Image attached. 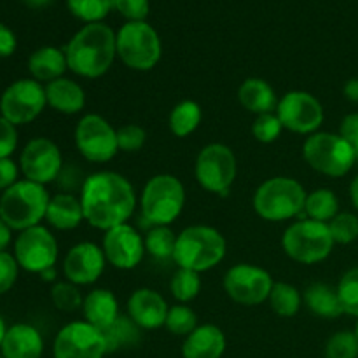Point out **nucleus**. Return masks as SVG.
Listing matches in <instances>:
<instances>
[{
	"label": "nucleus",
	"instance_id": "obj_27",
	"mask_svg": "<svg viewBox=\"0 0 358 358\" xmlns=\"http://www.w3.org/2000/svg\"><path fill=\"white\" fill-rule=\"evenodd\" d=\"M45 220L49 222V226L58 231H72L79 227V224L84 220L80 198L69 194V192L52 196L49 199Z\"/></svg>",
	"mask_w": 358,
	"mask_h": 358
},
{
	"label": "nucleus",
	"instance_id": "obj_49",
	"mask_svg": "<svg viewBox=\"0 0 358 358\" xmlns=\"http://www.w3.org/2000/svg\"><path fill=\"white\" fill-rule=\"evenodd\" d=\"M10 240H13V229L0 219V252H6Z\"/></svg>",
	"mask_w": 358,
	"mask_h": 358
},
{
	"label": "nucleus",
	"instance_id": "obj_47",
	"mask_svg": "<svg viewBox=\"0 0 358 358\" xmlns=\"http://www.w3.org/2000/svg\"><path fill=\"white\" fill-rule=\"evenodd\" d=\"M17 48V38L7 24L0 23V58H9Z\"/></svg>",
	"mask_w": 358,
	"mask_h": 358
},
{
	"label": "nucleus",
	"instance_id": "obj_39",
	"mask_svg": "<svg viewBox=\"0 0 358 358\" xmlns=\"http://www.w3.org/2000/svg\"><path fill=\"white\" fill-rule=\"evenodd\" d=\"M336 289H338L343 311L352 317H358V268L346 271Z\"/></svg>",
	"mask_w": 358,
	"mask_h": 358
},
{
	"label": "nucleus",
	"instance_id": "obj_57",
	"mask_svg": "<svg viewBox=\"0 0 358 358\" xmlns=\"http://www.w3.org/2000/svg\"><path fill=\"white\" fill-rule=\"evenodd\" d=\"M0 358H6V357H3V355H0Z\"/></svg>",
	"mask_w": 358,
	"mask_h": 358
},
{
	"label": "nucleus",
	"instance_id": "obj_20",
	"mask_svg": "<svg viewBox=\"0 0 358 358\" xmlns=\"http://www.w3.org/2000/svg\"><path fill=\"white\" fill-rule=\"evenodd\" d=\"M168 310L164 297L152 289H136L128 299V317L145 331L163 327Z\"/></svg>",
	"mask_w": 358,
	"mask_h": 358
},
{
	"label": "nucleus",
	"instance_id": "obj_53",
	"mask_svg": "<svg viewBox=\"0 0 358 358\" xmlns=\"http://www.w3.org/2000/svg\"><path fill=\"white\" fill-rule=\"evenodd\" d=\"M24 2L30 7H35V9H37V7H45L48 3H51V0H24Z\"/></svg>",
	"mask_w": 358,
	"mask_h": 358
},
{
	"label": "nucleus",
	"instance_id": "obj_17",
	"mask_svg": "<svg viewBox=\"0 0 358 358\" xmlns=\"http://www.w3.org/2000/svg\"><path fill=\"white\" fill-rule=\"evenodd\" d=\"M55 358H103L107 355L100 329L84 322H70L56 334Z\"/></svg>",
	"mask_w": 358,
	"mask_h": 358
},
{
	"label": "nucleus",
	"instance_id": "obj_34",
	"mask_svg": "<svg viewBox=\"0 0 358 358\" xmlns=\"http://www.w3.org/2000/svg\"><path fill=\"white\" fill-rule=\"evenodd\" d=\"M170 290L175 299L180 304L191 303L201 292V278H199V273L191 271V269L178 268V271L175 273L170 282Z\"/></svg>",
	"mask_w": 358,
	"mask_h": 358
},
{
	"label": "nucleus",
	"instance_id": "obj_19",
	"mask_svg": "<svg viewBox=\"0 0 358 358\" xmlns=\"http://www.w3.org/2000/svg\"><path fill=\"white\" fill-rule=\"evenodd\" d=\"M107 257L103 248L91 241L73 245L63 261V275L66 282L76 285H91L103 275Z\"/></svg>",
	"mask_w": 358,
	"mask_h": 358
},
{
	"label": "nucleus",
	"instance_id": "obj_38",
	"mask_svg": "<svg viewBox=\"0 0 358 358\" xmlns=\"http://www.w3.org/2000/svg\"><path fill=\"white\" fill-rule=\"evenodd\" d=\"M325 358H358V338L352 331H339L325 345Z\"/></svg>",
	"mask_w": 358,
	"mask_h": 358
},
{
	"label": "nucleus",
	"instance_id": "obj_13",
	"mask_svg": "<svg viewBox=\"0 0 358 358\" xmlns=\"http://www.w3.org/2000/svg\"><path fill=\"white\" fill-rule=\"evenodd\" d=\"M273 285L275 282L266 269L247 262L233 266L224 275V290L241 306H259L268 301Z\"/></svg>",
	"mask_w": 358,
	"mask_h": 358
},
{
	"label": "nucleus",
	"instance_id": "obj_7",
	"mask_svg": "<svg viewBox=\"0 0 358 358\" xmlns=\"http://www.w3.org/2000/svg\"><path fill=\"white\" fill-rule=\"evenodd\" d=\"M117 58L128 69L147 72L159 63L163 45L154 27L147 21H128L115 34Z\"/></svg>",
	"mask_w": 358,
	"mask_h": 358
},
{
	"label": "nucleus",
	"instance_id": "obj_55",
	"mask_svg": "<svg viewBox=\"0 0 358 358\" xmlns=\"http://www.w3.org/2000/svg\"><path fill=\"white\" fill-rule=\"evenodd\" d=\"M353 150H355V159L358 161V143H357L355 147H353Z\"/></svg>",
	"mask_w": 358,
	"mask_h": 358
},
{
	"label": "nucleus",
	"instance_id": "obj_41",
	"mask_svg": "<svg viewBox=\"0 0 358 358\" xmlns=\"http://www.w3.org/2000/svg\"><path fill=\"white\" fill-rule=\"evenodd\" d=\"M282 131L283 126L275 112L257 115L254 124H252V135H254V138L261 143L276 142V140L280 138V135H282Z\"/></svg>",
	"mask_w": 358,
	"mask_h": 358
},
{
	"label": "nucleus",
	"instance_id": "obj_44",
	"mask_svg": "<svg viewBox=\"0 0 358 358\" xmlns=\"http://www.w3.org/2000/svg\"><path fill=\"white\" fill-rule=\"evenodd\" d=\"M17 273H20V264L14 254L0 252V296L13 289L17 280Z\"/></svg>",
	"mask_w": 358,
	"mask_h": 358
},
{
	"label": "nucleus",
	"instance_id": "obj_12",
	"mask_svg": "<svg viewBox=\"0 0 358 358\" xmlns=\"http://www.w3.org/2000/svg\"><path fill=\"white\" fill-rule=\"evenodd\" d=\"M48 105L45 87L35 79H17L0 96V115L14 126L28 124L44 112Z\"/></svg>",
	"mask_w": 358,
	"mask_h": 358
},
{
	"label": "nucleus",
	"instance_id": "obj_11",
	"mask_svg": "<svg viewBox=\"0 0 358 358\" xmlns=\"http://www.w3.org/2000/svg\"><path fill=\"white\" fill-rule=\"evenodd\" d=\"M73 138L80 156L90 163H108L119 150L117 129L98 114L84 115L77 122Z\"/></svg>",
	"mask_w": 358,
	"mask_h": 358
},
{
	"label": "nucleus",
	"instance_id": "obj_16",
	"mask_svg": "<svg viewBox=\"0 0 358 358\" xmlns=\"http://www.w3.org/2000/svg\"><path fill=\"white\" fill-rule=\"evenodd\" d=\"M63 168L62 150L52 140L37 136L21 150L20 170L27 180L35 184H51L59 177Z\"/></svg>",
	"mask_w": 358,
	"mask_h": 358
},
{
	"label": "nucleus",
	"instance_id": "obj_5",
	"mask_svg": "<svg viewBox=\"0 0 358 358\" xmlns=\"http://www.w3.org/2000/svg\"><path fill=\"white\" fill-rule=\"evenodd\" d=\"M308 192L292 177H273L262 182L255 191L254 210L261 219L282 222L304 213Z\"/></svg>",
	"mask_w": 358,
	"mask_h": 358
},
{
	"label": "nucleus",
	"instance_id": "obj_26",
	"mask_svg": "<svg viewBox=\"0 0 358 358\" xmlns=\"http://www.w3.org/2000/svg\"><path fill=\"white\" fill-rule=\"evenodd\" d=\"M66 69H69V63H66L65 49L52 48V45L38 48L28 58V70L31 73V79L37 83H52L63 77Z\"/></svg>",
	"mask_w": 358,
	"mask_h": 358
},
{
	"label": "nucleus",
	"instance_id": "obj_15",
	"mask_svg": "<svg viewBox=\"0 0 358 358\" xmlns=\"http://www.w3.org/2000/svg\"><path fill=\"white\" fill-rule=\"evenodd\" d=\"M276 115L283 129L297 135H313L324 122V107L320 100L308 91H289L276 107Z\"/></svg>",
	"mask_w": 358,
	"mask_h": 358
},
{
	"label": "nucleus",
	"instance_id": "obj_2",
	"mask_svg": "<svg viewBox=\"0 0 358 358\" xmlns=\"http://www.w3.org/2000/svg\"><path fill=\"white\" fill-rule=\"evenodd\" d=\"M65 55L73 73L86 79H98L110 70L117 56L115 31L105 23L84 24L70 38Z\"/></svg>",
	"mask_w": 358,
	"mask_h": 358
},
{
	"label": "nucleus",
	"instance_id": "obj_30",
	"mask_svg": "<svg viewBox=\"0 0 358 358\" xmlns=\"http://www.w3.org/2000/svg\"><path fill=\"white\" fill-rule=\"evenodd\" d=\"M203 112L199 103L194 100H184L173 107L168 117V126L170 131L178 138H185V136L192 135L201 124Z\"/></svg>",
	"mask_w": 358,
	"mask_h": 358
},
{
	"label": "nucleus",
	"instance_id": "obj_48",
	"mask_svg": "<svg viewBox=\"0 0 358 358\" xmlns=\"http://www.w3.org/2000/svg\"><path fill=\"white\" fill-rule=\"evenodd\" d=\"M339 135L346 140L352 147L358 143V114H348L341 121L339 126Z\"/></svg>",
	"mask_w": 358,
	"mask_h": 358
},
{
	"label": "nucleus",
	"instance_id": "obj_3",
	"mask_svg": "<svg viewBox=\"0 0 358 358\" xmlns=\"http://www.w3.org/2000/svg\"><path fill=\"white\" fill-rule=\"evenodd\" d=\"M226 252L227 243L222 233L215 227L196 224L177 234L173 261L178 268L203 273L219 266L226 257Z\"/></svg>",
	"mask_w": 358,
	"mask_h": 358
},
{
	"label": "nucleus",
	"instance_id": "obj_51",
	"mask_svg": "<svg viewBox=\"0 0 358 358\" xmlns=\"http://www.w3.org/2000/svg\"><path fill=\"white\" fill-rule=\"evenodd\" d=\"M350 198H352L353 206L358 210V175L353 178L352 184H350Z\"/></svg>",
	"mask_w": 358,
	"mask_h": 358
},
{
	"label": "nucleus",
	"instance_id": "obj_36",
	"mask_svg": "<svg viewBox=\"0 0 358 358\" xmlns=\"http://www.w3.org/2000/svg\"><path fill=\"white\" fill-rule=\"evenodd\" d=\"M164 327L173 336H184V338H187L198 327V315H196V311L192 308L178 303L177 306H171L168 310Z\"/></svg>",
	"mask_w": 358,
	"mask_h": 358
},
{
	"label": "nucleus",
	"instance_id": "obj_37",
	"mask_svg": "<svg viewBox=\"0 0 358 358\" xmlns=\"http://www.w3.org/2000/svg\"><path fill=\"white\" fill-rule=\"evenodd\" d=\"M51 299L52 304L65 313H73V311L80 310L84 303L79 285L72 282H56L51 289Z\"/></svg>",
	"mask_w": 358,
	"mask_h": 358
},
{
	"label": "nucleus",
	"instance_id": "obj_4",
	"mask_svg": "<svg viewBox=\"0 0 358 358\" xmlns=\"http://www.w3.org/2000/svg\"><path fill=\"white\" fill-rule=\"evenodd\" d=\"M51 196L45 185L31 180H17L0 196V219L13 231H24L38 226L45 219Z\"/></svg>",
	"mask_w": 358,
	"mask_h": 358
},
{
	"label": "nucleus",
	"instance_id": "obj_45",
	"mask_svg": "<svg viewBox=\"0 0 358 358\" xmlns=\"http://www.w3.org/2000/svg\"><path fill=\"white\" fill-rule=\"evenodd\" d=\"M17 147V129L13 122L0 115V159L13 156Z\"/></svg>",
	"mask_w": 358,
	"mask_h": 358
},
{
	"label": "nucleus",
	"instance_id": "obj_23",
	"mask_svg": "<svg viewBox=\"0 0 358 358\" xmlns=\"http://www.w3.org/2000/svg\"><path fill=\"white\" fill-rule=\"evenodd\" d=\"M45 98L49 107L65 115L79 114L86 105V93L83 86L66 77H59L45 84Z\"/></svg>",
	"mask_w": 358,
	"mask_h": 358
},
{
	"label": "nucleus",
	"instance_id": "obj_21",
	"mask_svg": "<svg viewBox=\"0 0 358 358\" xmlns=\"http://www.w3.org/2000/svg\"><path fill=\"white\" fill-rule=\"evenodd\" d=\"M44 339L30 324H16L7 329L0 353L6 358H41Z\"/></svg>",
	"mask_w": 358,
	"mask_h": 358
},
{
	"label": "nucleus",
	"instance_id": "obj_28",
	"mask_svg": "<svg viewBox=\"0 0 358 358\" xmlns=\"http://www.w3.org/2000/svg\"><path fill=\"white\" fill-rule=\"evenodd\" d=\"M303 301L306 303L308 310L313 315H317V317L338 318L345 313L341 306V301H339L338 289L331 287L329 283H311L304 290Z\"/></svg>",
	"mask_w": 358,
	"mask_h": 358
},
{
	"label": "nucleus",
	"instance_id": "obj_56",
	"mask_svg": "<svg viewBox=\"0 0 358 358\" xmlns=\"http://www.w3.org/2000/svg\"><path fill=\"white\" fill-rule=\"evenodd\" d=\"M355 334H357V338H358V320H357V325H355Z\"/></svg>",
	"mask_w": 358,
	"mask_h": 358
},
{
	"label": "nucleus",
	"instance_id": "obj_14",
	"mask_svg": "<svg viewBox=\"0 0 358 358\" xmlns=\"http://www.w3.org/2000/svg\"><path fill=\"white\" fill-rule=\"evenodd\" d=\"M14 257L21 269L41 275L45 269L55 268L58 259V241L48 227L38 224L21 231L14 241Z\"/></svg>",
	"mask_w": 358,
	"mask_h": 358
},
{
	"label": "nucleus",
	"instance_id": "obj_42",
	"mask_svg": "<svg viewBox=\"0 0 358 358\" xmlns=\"http://www.w3.org/2000/svg\"><path fill=\"white\" fill-rule=\"evenodd\" d=\"M147 140V133L138 124H124L117 129L119 150L124 152H136L143 147Z\"/></svg>",
	"mask_w": 358,
	"mask_h": 358
},
{
	"label": "nucleus",
	"instance_id": "obj_18",
	"mask_svg": "<svg viewBox=\"0 0 358 358\" xmlns=\"http://www.w3.org/2000/svg\"><path fill=\"white\" fill-rule=\"evenodd\" d=\"M101 248L107 262L122 271L135 269L145 255V241L128 222L105 231Z\"/></svg>",
	"mask_w": 358,
	"mask_h": 358
},
{
	"label": "nucleus",
	"instance_id": "obj_8",
	"mask_svg": "<svg viewBox=\"0 0 358 358\" xmlns=\"http://www.w3.org/2000/svg\"><path fill=\"white\" fill-rule=\"evenodd\" d=\"M282 247L292 261L310 266L325 261L331 255L334 240L327 224L306 217L287 227Z\"/></svg>",
	"mask_w": 358,
	"mask_h": 358
},
{
	"label": "nucleus",
	"instance_id": "obj_54",
	"mask_svg": "<svg viewBox=\"0 0 358 358\" xmlns=\"http://www.w3.org/2000/svg\"><path fill=\"white\" fill-rule=\"evenodd\" d=\"M6 332H7L6 322H3L2 315H0V346H2V341H3V336H6Z\"/></svg>",
	"mask_w": 358,
	"mask_h": 358
},
{
	"label": "nucleus",
	"instance_id": "obj_40",
	"mask_svg": "<svg viewBox=\"0 0 358 358\" xmlns=\"http://www.w3.org/2000/svg\"><path fill=\"white\" fill-rule=\"evenodd\" d=\"M334 243L348 245L358 238V217L353 213H338L331 222H327Z\"/></svg>",
	"mask_w": 358,
	"mask_h": 358
},
{
	"label": "nucleus",
	"instance_id": "obj_31",
	"mask_svg": "<svg viewBox=\"0 0 358 358\" xmlns=\"http://www.w3.org/2000/svg\"><path fill=\"white\" fill-rule=\"evenodd\" d=\"M304 213L308 219L318 220V222H331L339 213L338 196L331 189H317L306 196Z\"/></svg>",
	"mask_w": 358,
	"mask_h": 358
},
{
	"label": "nucleus",
	"instance_id": "obj_52",
	"mask_svg": "<svg viewBox=\"0 0 358 358\" xmlns=\"http://www.w3.org/2000/svg\"><path fill=\"white\" fill-rule=\"evenodd\" d=\"M41 278L44 280V282H55V280H56V269L55 268L45 269V271L41 273Z\"/></svg>",
	"mask_w": 358,
	"mask_h": 358
},
{
	"label": "nucleus",
	"instance_id": "obj_46",
	"mask_svg": "<svg viewBox=\"0 0 358 358\" xmlns=\"http://www.w3.org/2000/svg\"><path fill=\"white\" fill-rule=\"evenodd\" d=\"M17 175H20V168L10 157L0 159V191L3 192L13 187L17 182Z\"/></svg>",
	"mask_w": 358,
	"mask_h": 358
},
{
	"label": "nucleus",
	"instance_id": "obj_10",
	"mask_svg": "<svg viewBox=\"0 0 358 358\" xmlns=\"http://www.w3.org/2000/svg\"><path fill=\"white\" fill-rule=\"evenodd\" d=\"M198 184L205 191L226 196L238 175V161L233 150L224 143H208L199 150L194 164Z\"/></svg>",
	"mask_w": 358,
	"mask_h": 358
},
{
	"label": "nucleus",
	"instance_id": "obj_32",
	"mask_svg": "<svg viewBox=\"0 0 358 358\" xmlns=\"http://www.w3.org/2000/svg\"><path fill=\"white\" fill-rule=\"evenodd\" d=\"M269 306L278 317L290 318L299 313L303 306V296L294 285L285 282H278L273 285L271 294H269Z\"/></svg>",
	"mask_w": 358,
	"mask_h": 358
},
{
	"label": "nucleus",
	"instance_id": "obj_25",
	"mask_svg": "<svg viewBox=\"0 0 358 358\" xmlns=\"http://www.w3.org/2000/svg\"><path fill=\"white\" fill-rule=\"evenodd\" d=\"M238 100L245 110L255 115L269 114L278 107L275 90L268 80L261 79V77H250V79L243 80L238 90Z\"/></svg>",
	"mask_w": 358,
	"mask_h": 358
},
{
	"label": "nucleus",
	"instance_id": "obj_35",
	"mask_svg": "<svg viewBox=\"0 0 358 358\" xmlns=\"http://www.w3.org/2000/svg\"><path fill=\"white\" fill-rule=\"evenodd\" d=\"M66 7L77 20L84 21L86 24L101 23L110 13V0H66Z\"/></svg>",
	"mask_w": 358,
	"mask_h": 358
},
{
	"label": "nucleus",
	"instance_id": "obj_50",
	"mask_svg": "<svg viewBox=\"0 0 358 358\" xmlns=\"http://www.w3.org/2000/svg\"><path fill=\"white\" fill-rule=\"evenodd\" d=\"M343 93L353 103H358V79H350L346 80L345 87H343Z\"/></svg>",
	"mask_w": 358,
	"mask_h": 358
},
{
	"label": "nucleus",
	"instance_id": "obj_24",
	"mask_svg": "<svg viewBox=\"0 0 358 358\" xmlns=\"http://www.w3.org/2000/svg\"><path fill=\"white\" fill-rule=\"evenodd\" d=\"M84 320L93 327L107 329L119 318V303L114 292L107 289H94L84 297L83 303Z\"/></svg>",
	"mask_w": 358,
	"mask_h": 358
},
{
	"label": "nucleus",
	"instance_id": "obj_22",
	"mask_svg": "<svg viewBox=\"0 0 358 358\" xmlns=\"http://www.w3.org/2000/svg\"><path fill=\"white\" fill-rule=\"evenodd\" d=\"M226 336L213 324L198 325L182 345L184 358H222L226 352Z\"/></svg>",
	"mask_w": 358,
	"mask_h": 358
},
{
	"label": "nucleus",
	"instance_id": "obj_43",
	"mask_svg": "<svg viewBox=\"0 0 358 358\" xmlns=\"http://www.w3.org/2000/svg\"><path fill=\"white\" fill-rule=\"evenodd\" d=\"M112 9L117 10L128 21H145L150 13L149 0H110Z\"/></svg>",
	"mask_w": 358,
	"mask_h": 358
},
{
	"label": "nucleus",
	"instance_id": "obj_33",
	"mask_svg": "<svg viewBox=\"0 0 358 358\" xmlns=\"http://www.w3.org/2000/svg\"><path fill=\"white\" fill-rule=\"evenodd\" d=\"M145 252L157 261H173L175 247H177V234L168 226H152L143 238Z\"/></svg>",
	"mask_w": 358,
	"mask_h": 358
},
{
	"label": "nucleus",
	"instance_id": "obj_6",
	"mask_svg": "<svg viewBox=\"0 0 358 358\" xmlns=\"http://www.w3.org/2000/svg\"><path fill=\"white\" fill-rule=\"evenodd\" d=\"M185 205L184 184L175 175H154L140 196L142 215L150 226H170L180 217Z\"/></svg>",
	"mask_w": 358,
	"mask_h": 358
},
{
	"label": "nucleus",
	"instance_id": "obj_9",
	"mask_svg": "<svg viewBox=\"0 0 358 358\" xmlns=\"http://www.w3.org/2000/svg\"><path fill=\"white\" fill-rule=\"evenodd\" d=\"M303 157L315 171L327 177H345L355 164V150L341 135L317 131L306 138Z\"/></svg>",
	"mask_w": 358,
	"mask_h": 358
},
{
	"label": "nucleus",
	"instance_id": "obj_29",
	"mask_svg": "<svg viewBox=\"0 0 358 358\" xmlns=\"http://www.w3.org/2000/svg\"><path fill=\"white\" fill-rule=\"evenodd\" d=\"M107 346V353L121 352V350L133 348L140 343V327L129 317L119 315L114 324L101 331Z\"/></svg>",
	"mask_w": 358,
	"mask_h": 358
},
{
	"label": "nucleus",
	"instance_id": "obj_1",
	"mask_svg": "<svg viewBox=\"0 0 358 358\" xmlns=\"http://www.w3.org/2000/svg\"><path fill=\"white\" fill-rule=\"evenodd\" d=\"M80 205L90 226L108 231L128 222L136 208V194L121 173L96 171L80 185Z\"/></svg>",
	"mask_w": 358,
	"mask_h": 358
}]
</instances>
